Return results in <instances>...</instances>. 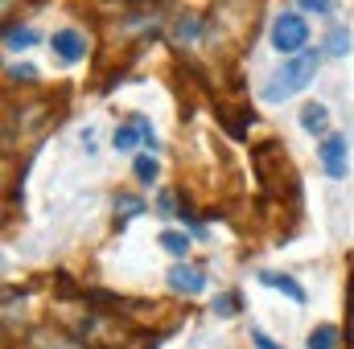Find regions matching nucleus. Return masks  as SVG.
I'll list each match as a JSON object with an SVG mask.
<instances>
[{
  "mask_svg": "<svg viewBox=\"0 0 354 349\" xmlns=\"http://www.w3.org/2000/svg\"><path fill=\"white\" fill-rule=\"evenodd\" d=\"M297 4H301V8H309V12H330V4H334V0H297Z\"/></svg>",
  "mask_w": 354,
  "mask_h": 349,
  "instance_id": "20",
  "label": "nucleus"
},
{
  "mask_svg": "<svg viewBox=\"0 0 354 349\" xmlns=\"http://www.w3.org/2000/svg\"><path fill=\"white\" fill-rule=\"evenodd\" d=\"M305 41H309V21H305V17L280 12V17L272 21V46H276L280 54H301Z\"/></svg>",
  "mask_w": 354,
  "mask_h": 349,
  "instance_id": "2",
  "label": "nucleus"
},
{
  "mask_svg": "<svg viewBox=\"0 0 354 349\" xmlns=\"http://www.w3.org/2000/svg\"><path fill=\"white\" fill-rule=\"evenodd\" d=\"M322 54H326V50H301V54H292L288 62H280V70L264 83L260 94H264L268 103L292 99L297 90H305L309 83H313V74H317V66H322Z\"/></svg>",
  "mask_w": 354,
  "mask_h": 349,
  "instance_id": "1",
  "label": "nucleus"
},
{
  "mask_svg": "<svg viewBox=\"0 0 354 349\" xmlns=\"http://www.w3.org/2000/svg\"><path fill=\"white\" fill-rule=\"evenodd\" d=\"M301 128L313 132V136H326V128H330V111H326L322 103H305V111H301Z\"/></svg>",
  "mask_w": 354,
  "mask_h": 349,
  "instance_id": "7",
  "label": "nucleus"
},
{
  "mask_svg": "<svg viewBox=\"0 0 354 349\" xmlns=\"http://www.w3.org/2000/svg\"><path fill=\"white\" fill-rule=\"evenodd\" d=\"M169 288H174V292H181V296H198V292L206 288V275H202V267L177 263L174 271H169Z\"/></svg>",
  "mask_w": 354,
  "mask_h": 349,
  "instance_id": "5",
  "label": "nucleus"
},
{
  "mask_svg": "<svg viewBox=\"0 0 354 349\" xmlns=\"http://www.w3.org/2000/svg\"><path fill=\"white\" fill-rule=\"evenodd\" d=\"M115 214L120 218H136V214H145V201L140 197H115Z\"/></svg>",
  "mask_w": 354,
  "mask_h": 349,
  "instance_id": "14",
  "label": "nucleus"
},
{
  "mask_svg": "<svg viewBox=\"0 0 354 349\" xmlns=\"http://www.w3.org/2000/svg\"><path fill=\"white\" fill-rule=\"evenodd\" d=\"M235 308H239V300H235V296H218V300H214V317H231Z\"/></svg>",
  "mask_w": 354,
  "mask_h": 349,
  "instance_id": "16",
  "label": "nucleus"
},
{
  "mask_svg": "<svg viewBox=\"0 0 354 349\" xmlns=\"http://www.w3.org/2000/svg\"><path fill=\"white\" fill-rule=\"evenodd\" d=\"M322 169L334 177V181H342L346 177V136H326L322 140Z\"/></svg>",
  "mask_w": 354,
  "mask_h": 349,
  "instance_id": "3",
  "label": "nucleus"
},
{
  "mask_svg": "<svg viewBox=\"0 0 354 349\" xmlns=\"http://www.w3.org/2000/svg\"><path fill=\"white\" fill-rule=\"evenodd\" d=\"M145 136H140V128H136V119H128L124 128H115V136H111V144L120 148V152H132L136 144H140Z\"/></svg>",
  "mask_w": 354,
  "mask_h": 349,
  "instance_id": "8",
  "label": "nucleus"
},
{
  "mask_svg": "<svg viewBox=\"0 0 354 349\" xmlns=\"http://www.w3.org/2000/svg\"><path fill=\"white\" fill-rule=\"evenodd\" d=\"M33 41H37L33 29H4V46H8V50H25V46H33Z\"/></svg>",
  "mask_w": 354,
  "mask_h": 349,
  "instance_id": "13",
  "label": "nucleus"
},
{
  "mask_svg": "<svg viewBox=\"0 0 354 349\" xmlns=\"http://www.w3.org/2000/svg\"><path fill=\"white\" fill-rule=\"evenodd\" d=\"M346 50H351V33H346L342 25H334L330 37H326V54H330V58H346Z\"/></svg>",
  "mask_w": 354,
  "mask_h": 349,
  "instance_id": "10",
  "label": "nucleus"
},
{
  "mask_svg": "<svg viewBox=\"0 0 354 349\" xmlns=\"http://www.w3.org/2000/svg\"><path fill=\"white\" fill-rule=\"evenodd\" d=\"M132 119H136V128H140V136H145V144L153 148V144H157V132H153V123H149L145 115H132Z\"/></svg>",
  "mask_w": 354,
  "mask_h": 349,
  "instance_id": "18",
  "label": "nucleus"
},
{
  "mask_svg": "<svg viewBox=\"0 0 354 349\" xmlns=\"http://www.w3.org/2000/svg\"><path fill=\"white\" fill-rule=\"evenodd\" d=\"M252 341H256V346H260V349H284V346H276V341L268 337L264 329H252Z\"/></svg>",
  "mask_w": 354,
  "mask_h": 349,
  "instance_id": "19",
  "label": "nucleus"
},
{
  "mask_svg": "<svg viewBox=\"0 0 354 349\" xmlns=\"http://www.w3.org/2000/svg\"><path fill=\"white\" fill-rule=\"evenodd\" d=\"M8 79H12V83H33V79H37V70H33V66H12V70H8Z\"/></svg>",
  "mask_w": 354,
  "mask_h": 349,
  "instance_id": "17",
  "label": "nucleus"
},
{
  "mask_svg": "<svg viewBox=\"0 0 354 349\" xmlns=\"http://www.w3.org/2000/svg\"><path fill=\"white\" fill-rule=\"evenodd\" d=\"M260 283L276 288V292H284V296H288V300H297V304H305V288H301L292 275H280V271H260Z\"/></svg>",
  "mask_w": 354,
  "mask_h": 349,
  "instance_id": "6",
  "label": "nucleus"
},
{
  "mask_svg": "<svg viewBox=\"0 0 354 349\" xmlns=\"http://www.w3.org/2000/svg\"><path fill=\"white\" fill-rule=\"evenodd\" d=\"M198 33H202V21H198L194 12H181V17L174 21V37L177 41H194Z\"/></svg>",
  "mask_w": 354,
  "mask_h": 349,
  "instance_id": "9",
  "label": "nucleus"
},
{
  "mask_svg": "<svg viewBox=\"0 0 354 349\" xmlns=\"http://www.w3.org/2000/svg\"><path fill=\"white\" fill-rule=\"evenodd\" d=\"M136 177H140V181H153V177H157V161H153V157H136Z\"/></svg>",
  "mask_w": 354,
  "mask_h": 349,
  "instance_id": "15",
  "label": "nucleus"
},
{
  "mask_svg": "<svg viewBox=\"0 0 354 349\" xmlns=\"http://www.w3.org/2000/svg\"><path fill=\"white\" fill-rule=\"evenodd\" d=\"M50 50H54L62 62H79V58L87 54V41H83L79 29H58V33L50 37Z\"/></svg>",
  "mask_w": 354,
  "mask_h": 349,
  "instance_id": "4",
  "label": "nucleus"
},
{
  "mask_svg": "<svg viewBox=\"0 0 354 349\" xmlns=\"http://www.w3.org/2000/svg\"><path fill=\"white\" fill-rule=\"evenodd\" d=\"M309 349H338V329L334 325H317L309 333Z\"/></svg>",
  "mask_w": 354,
  "mask_h": 349,
  "instance_id": "11",
  "label": "nucleus"
},
{
  "mask_svg": "<svg viewBox=\"0 0 354 349\" xmlns=\"http://www.w3.org/2000/svg\"><path fill=\"white\" fill-rule=\"evenodd\" d=\"M351 349H354V300H351Z\"/></svg>",
  "mask_w": 354,
  "mask_h": 349,
  "instance_id": "21",
  "label": "nucleus"
},
{
  "mask_svg": "<svg viewBox=\"0 0 354 349\" xmlns=\"http://www.w3.org/2000/svg\"><path fill=\"white\" fill-rule=\"evenodd\" d=\"M161 247H165L169 255H177V259H185V251H189V239H185L181 230H165V235H161Z\"/></svg>",
  "mask_w": 354,
  "mask_h": 349,
  "instance_id": "12",
  "label": "nucleus"
}]
</instances>
